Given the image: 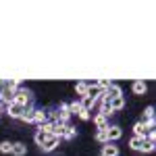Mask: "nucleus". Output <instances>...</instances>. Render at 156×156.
Here are the masks:
<instances>
[{"mask_svg": "<svg viewBox=\"0 0 156 156\" xmlns=\"http://www.w3.org/2000/svg\"><path fill=\"white\" fill-rule=\"evenodd\" d=\"M34 117H36V108H25V112L21 115V121H25V123H31L34 121Z\"/></svg>", "mask_w": 156, "mask_h": 156, "instance_id": "nucleus-14", "label": "nucleus"}, {"mask_svg": "<svg viewBox=\"0 0 156 156\" xmlns=\"http://www.w3.org/2000/svg\"><path fill=\"white\" fill-rule=\"evenodd\" d=\"M69 117H71V112H69L67 104H60V106L56 108V119L62 121V123H67V121H69Z\"/></svg>", "mask_w": 156, "mask_h": 156, "instance_id": "nucleus-7", "label": "nucleus"}, {"mask_svg": "<svg viewBox=\"0 0 156 156\" xmlns=\"http://www.w3.org/2000/svg\"><path fill=\"white\" fill-rule=\"evenodd\" d=\"M81 100H83V102H79V104H81L85 110H90V112H92V108L98 104V100H92V98H81Z\"/></svg>", "mask_w": 156, "mask_h": 156, "instance_id": "nucleus-17", "label": "nucleus"}, {"mask_svg": "<svg viewBox=\"0 0 156 156\" xmlns=\"http://www.w3.org/2000/svg\"><path fill=\"white\" fill-rule=\"evenodd\" d=\"M0 152L2 154H12V144L11 142H2L0 144Z\"/></svg>", "mask_w": 156, "mask_h": 156, "instance_id": "nucleus-22", "label": "nucleus"}, {"mask_svg": "<svg viewBox=\"0 0 156 156\" xmlns=\"http://www.w3.org/2000/svg\"><path fill=\"white\" fill-rule=\"evenodd\" d=\"M100 156H102V154H100Z\"/></svg>", "mask_w": 156, "mask_h": 156, "instance_id": "nucleus-29", "label": "nucleus"}, {"mask_svg": "<svg viewBox=\"0 0 156 156\" xmlns=\"http://www.w3.org/2000/svg\"><path fill=\"white\" fill-rule=\"evenodd\" d=\"M102 156H119V148L112 144V142H108V144H104V148H102Z\"/></svg>", "mask_w": 156, "mask_h": 156, "instance_id": "nucleus-8", "label": "nucleus"}, {"mask_svg": "<svg viewBox=\"0 0 156 156\" xmlns=\"http://www.w3.org/2000/svg\"><path fill=\"white\" fill-rule=\"evenodd\" d=\"M96 140L100 142V144H108V133H106V129H100V131L96 133Z\"/></svg>", "mask_w": 156, "mask_h": 156, "instance_id": "nucleus-20", "label": "nucleus"}, {"mask_svg": "<svg viewBox=\"0 0 156 156\" xmlns=\"http://www.w3.org/2000/svg\"><path fill=\"white\" fill-rule=\"evenodd\" d=\"M100 90H98L96 85H87V94H85V98H92V100H98L100 98Z\"/></svg>", "mask_w": 156, "mask_h": 156, "instance_id": "nucleus-15", "label": "nucleus"}, {"mask_svg": "<svg viewBox=\"0 0 156 156\" xmlns=\"http://www.w3.org/2000/svg\"><path fill=\"white\" fill-rule=\"evenodd\" d=\"M62 137H67V140H73V137H75V127L67 125V129H65V133H62Z\"/></svg>", "mask_w": 156, "mask_h": 156, "instance_id": "nucleus-24", "label": "nucleus"}, {"mask_svg": "<svg viewBox=\"0 0 156 156\" xmlns=\"http://www.w3.org/2000/svg\"><path fill=\"white\" fill-rule=\"evenodd\" d=\"M58 137H54V135H52V137H50L48 142H46V144L42 146V150H44V152H52V150H54V148H56V146H58Z\"/></svg>", "mask_w": 156, "mask_h": 156, "instance_id": "nucleus-12", "label": "nucleus"}, {"mask_svg": "<svg viewBox=\"0 0 156 156\" xmlns=\"http://www.w3.org/2000/svg\"><path fill=\"white\" fill-rule=\"evenodd\" d=\"M50 137H52V133H46V131H42V129H37V133H36V144L42 148V146L46 144Z\"/></svg>", "mask_w": 156, "mask_h": 156, "instance_id": "nucleus-9", "label": "nucleus"}, {"mask_svg": "<svg viewBox=\"0 0 156 156\" xmlns=\"http://www.w3.org/2000/svg\"><path fill=\"white\" fill-rule=\"evenodd\" d=\"M34 121H36V123H40V125L48 123V112H44V110H37V108H36V117H34Z\"/></svg>", "mask_w": 156, "mask_h": 156, "instance_id": "nucleus-16", "label": "nucleus"}, {"mask_svg": "<svg viewBox=\"0 0 156 156\" xmlns=\"http://www.w3.org/2000/svg\"><path fill=\"white\" fill-rule=\"evenodd\" d=\"M65 129H67V123H62V121H56V123H52V135L54 137H62V133H65Z\"/></svg>", "mask_w": 156, "mask_h": 156, "instance_id": "nucleus-6", "label": "nucleus"}, {"mask_svg": "<svg viewBox=\"0 0 156 156\" xmlns=\"http://www.w3.org/2000/svg\"><path fill=\"white\" fill-rule=\"evenodd\" d=\"M79 119L87 121V119H90V110H85V108H83V110H81V112H79Z\"/></svg>", "mask_w": 156, "mask_h": 156, "instance_id": "nucleus-26", "label": "nucleus"}, {"mask_svg": "<svg viewBox=\"0 0 156 156\" xmlns=\"http://www.w3.org/2000/svg\"><path fill=\"white\" fill-rule=\"evenodd\" d=\"M25 152H27L25 144H12V154H15V156H23Z\"/></svg>", "mask_w": 156, "mask_h": 156, "instance_id": "nucleus-19", "label": "nucleus"}, {"mask_svg": "<svg viewBox=\"0 0 156 156\" xmlns=\"http://www.w3.org/2000/svg\"><path fill=\"white\" fill-rule=\"evenodd\" d=\"M106 133H108V142H115V140H119L121 135H123V129H121L119 125H108Z\"/></svg>", "mask_w": 156, "mask_h": 156, "instance_id": "nucleus-4", "label": "nucleus"}, {"mask_svg": "<svg viewBox=\"0 0 156 156\" xmlns=\"http://www.w3.org/2000/svg\"><path fill=\"white\" fill-rule=\"evenodd\" d=\"M133 133H135V137H148L150 133H154V125H144V123H135V127H133Z\"/></svg>", "mask_w": 156, "mask_h": 156, "instance_id": "nucleus-2", "label": "nucleus"}, {"mask_svg": "<svg viewBox=\"0 0 156 156\" xmlns=\"http://www.w3.org/2000/svg\"><path fill=\"white\" fill-rule=\"evenodd\" d=\"M140 123H144V125H154V108L152 106H148L142 112V121Z\"/></svg>", "mask_w": 156, "mask_h": 156, "instance_id": "nucleus-5", "label": "nucleus"}, {"mask_svg": "<svg viewBox=\"0 0 156 156\" xmlns=\"http://www.w3.org/2000/svg\"><path fill=\"white\" fill-rule=\"evenodd\" d=\"M67 108H69V112H75V115H79V112L83 110V106H81L79 102H73V104H67Z\"/></svg>", "mask_w": 156, "mask_h": 156, "instance_id": "nucleus-23", "label": "nucleus"}, {"mask_svg": "<svg viewBox=\"0 0 156 156\" xmlns=\"http://www.w3.org/2000/svg\"><path fill=\"white\" fill-rule=\"evenodd\" d=\"M0 115H2V108H0Z\"/></svg>", "mask_w": 156, "mask_h": 156, "instance_id": "nucleus-27", "label": "nucleus"}, {"mask_svg": "<svg viewBox=\"0 0 156 156\" xmlns=\"http://www.w3.org/2000/svg\"><path fill=\"white\" fill-rule=\"evenodd\" d=\"M110 108H112V112H117V110H121V108H125V98L119 96V98H115V100H110Z\"/></svg>", "mask_w": 156, "mask_h": 156, "instance_id": "nucleus-13", "label": "nucleus"}, {"mask_svg": "<svg viewBox=\"0 0 156 156\" xmlns=\"http://www.w3.org/2000/svg\"><path fill=\"white\" fill-rule=\"evenodd\" d=\"M6 112L11 115L12 119H21V115L25 112V108L19 106V104H15V102H9V104H6Z\"/></svg>", "mask_w": 156, "mask_h": 156, "instance_id": "nucleus-3", "label": "nucleus"}, {"mask_svg": "<svg viewBox=\"0 0 156 156\" xmlns=\"http://www.w3.org/2000/svg\"><path fill=\"white\" fill-rule=\"evenodd\" d=\"M108 85H110V81H108V79H98V81H96V87L100 90V92H104Z\"/></svg>", "mask_w": 156, "mask_h": 156, "instance_id": "nucleus-25", "label": "nucleus"}, {"mask_svg": "<svg viewBox=\"0 0 156 156\" xmlns=\"http://www.w3.org/2000/svg\"><path fill=\"white\" fill-rule=\"evenodd\" d=\"M94 123H96L98 131H100V129H108V117H104V115H100V112H98L96 117H94Z\"/></svg>", "mask_w": 156, "mask_h": 156, "instance_id": "nucleus-10", "label": "nucleus"}, {"mask_svg": "<svg viewBox=\"0 0 156 156\" xmlns=\"http://www.w3.org/2000/svg\"><path fill=\"white\" fill-rule=\"evenodd\" d=\"M0 87H2V81H0Z\"/></svg>", "mask_w": 156, "mask_h": 156, "instance_id": "nucleus-28", "label": "nucleus"}, {"mask_svg": "<svg viewBox=\"0 0 156 156\" xmlns=\"http://www.w3.org/2000/svg\"><path fill=\"white\" fill-rule=\"evenodd\" d=\"M146 90H148L146 81H135V83H133V94H135V96H144Z\"/></svg>", "mask_w": 156, "mask_h": 156, "instance_id": "nucleus-11", "label": "nucleus"}, {"mask_svg": "<svg viewBox=\"0 0 156 156\" xmlns=\"http://www.w3.org/2000/svg\"><path fill=\"white\" fill-rule=\"evenodd\" d=\"M75 92L79 94V98H85V94H87V83H77L75 85Z\"/></svg>", "mask_w": 156, "mask_h": 156, "instance_id": "nucleus-21", "label": "nucleus"}, {"mask_svg": "<svg viewBox=\"0 0 156 156\" xmlns=\"http://www.w3.org/2000/svg\"><path fill=\"white\" fill-rule=\"evenodd\" d=\"M129 146H131L133 150H142V146H144V137H135V135H133L131 140H129Z\"/></svg>", "mask_w": 156, "mask_h": 156, "instance_id": "nucleus-18", "label": "nucleus"}, {"mask_svg": "<svg viewBox=\"0 0 156 156\" xmlns=\"http://www.w3.org/2000/svg\"><path fill=\"white\" fill-rule=\"evenodd\" d=\"M12 102L19 104V106H23V108H27L31 104V92L25 90V87H17L15 90V96H12Z\"/></svg>", "mask_w": 156, "mask_h": 156, "instance_id": "nucleus-1", "label": "nucleus"}]
</instances>
